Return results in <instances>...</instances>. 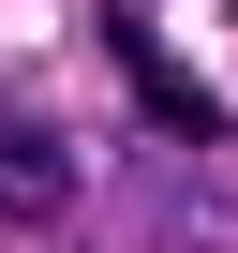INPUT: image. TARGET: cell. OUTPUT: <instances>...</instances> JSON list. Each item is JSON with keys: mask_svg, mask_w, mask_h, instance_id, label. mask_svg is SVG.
<instances>
[{"mask_svg": "<svg viewBox=\"0 0 238 253\" xmlns=\"http://www.w3.org/2000/svg\"><path fill=\"white\" fill-rule=\"evenodd\" d=\"M0 223H75V134L0 89Z\"/></svg>", "mask_w": 238, "mask_h": 253, "instance_id": "6da1fadb", "label": "cell"}, {"mask_svg": "<svg viewBox=\"0 0 238 253\" xmlns=\"http://www.w3.org/2000/svg\"><path fill=\"white\" fill-rule=\"evenodd\" d=\"M104 45H119V75L149 89V119H164V134H223V89H194V75L164 60V30L134 15V0H119V15H104Z\"/></svg>", "mask_w": 238, "mask_h": 253, "instance_id": "7a4b0ae2", "label": "cell"}]
</instances>
